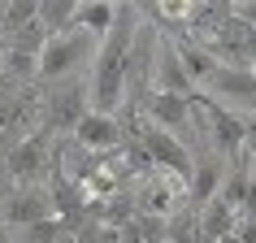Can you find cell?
I'll return each mask as SVG.
<instances>
[{"label":"cell","instance_id":"9c48e42d","mask_svg":"<svg viewBox=\"0 0 256 243\" xmlns=\"http://www.w3.org/2000/svg\"><path fill=\"white\" fill-rule=\"evenodd\" d=\"M196 108L208 118V144H213L226 161L234 156V152L248 148V144H243V118H239V113H230V108L213 104V100H208V96H200V92H196Z\"/></svg>","mask_w":256,"mask_h":243},{"label":"cell","instance_id":"8992f818","mask_svg":"<svg viewBox=\"0 0 256 243\" xmlns=\"http://www.w3.org/2000/svg\"><path fill=\"white\" fill-rule=\"evenodd\" d=\"M204 48L217 56V66H226V70H252V61H256V26H248V22H239V18H230Z\"/></svg>","mask_w":256,"mask_h":243},{"label":"cell","instance_id":"d4e9b609","mask_svg":"<svg viewBox=\"0 0 256 243\" xmlns=\"http://www.w3.org/2000/svg\"><path fill=\"white\" fill-rule=\"evenodd\" d=\"M0 44H4V0H0Z\"/></svg>","mask_w":256,"mask_h":243},{"label":"cell","instance_id":"e0dca14e","mask_svg":"<svg viewBox=\"0 0 256 243\" xmlns=\"http://www.w3.org/2000/svg\"><path fill=\"white\" fill-rule=\"evenodd\" d=\"M217 187H222V165L196 156V170H191V182H187V200L200 208V204H208L217 196Z\"/></svg>","mask_w":256,"mask_h":243},{"label":"cell","instance_id":"9a60e30c","mask_svg":"<svg viewBox=\"0 0 256 243\" xmlns=\"http://www.w3.org/2000/svg\"><path fill=\"white\" fill-rule=\"evenodd\" d=\"M174 48H178V61H182V70H187V78L196 82V87H204V82L222 70V66H217V56L208 52L204 44L187 40V35H182V40H174Z\"/></svg>","mask_w":256,"mask_h":243},{"label":"cell","instance_id":"2e32d148","mask_svg":"<svg viewBox=\"0 0 256 243\" xmlns=\"http://www.w3.org/2000/svg\"><path fill=\"white\" fill-rule=\"evenodd\" d=\"M113 22H118V4H113V0H78V18H74V26L87 30L96 44L113 30Z\"/></svg>","mask_w":256,"mask_h":243},{"label":"cell","instance_id":"ffe728a7","mask_svg":"<svg viewBox=\"0 0 256 243\" xmlns=\"http://www.w3.org/2000/svg\"><path fill=\"white\" fill-rule=\"evenodd\" d=\"M44 44H48V30H44V22L35 18L30 26H22L18 35H9V40L0 44L4 52H26V56H40L44 52Z\"/></svg>","mask_w":256,"mask_h":243},{"label":"cell","instance_id":"d6986e66","mask_svg":"<svg viewBox=\"0 0 256 243\" xmlns=\"http://www.w3.org/2000/svg\"><path fill=\"white\" fill-rule=\"evenodd\" d=\"M74 18H78V0H40V22L48 35L74 30Z\"/></svg>","mask_w":256,"mask_h":243},{"label":"cell","instance_id":"3957f363","mask_svg":"<svg viewBox=\"0 0 256 243\" xmlns=\"http://www.w3.org/2000/svg\"><path fill=\"white\" fill-rule=\"evenodd\" d=\"M92 113V96L82 82H56L52 92H44V118H40V130L48 139H61L78 130V122Z\"/></svg>","mask_w":256,"mask_h":243},{"label":"cell","instance_id":"ba28073f","mask_svg":"<svg viewBox=\"0 0 256 243\" xmlns=\"http://www.w3.org/2000/svg\"><path fill=\"white\" fill-rule=\"evenodd\" d=\"M204 87H213V96H208L213 104L234 108L239 118L256 108V74H252V70H226V66H222Z\"/></svg>","mask_w":256,"mask_h":243},{"label":"cell","instance_id":"603a6c76","mask_svg":"<svg viewBox=\"0 0 256 243\" xmlns=\"http://www.w3.org/2000/svg\"><path fill=\"white\" fill-rule=\"evenodd\" d=\"M243 144H248V152L256 156V108H252V113H243Z\"/></svg>","mask_w":256,"mask_h":243},{"label":"cell","instance_id":"8fae6325","mask_svg":"<svg viewBox=\"0 0 256 243\" xmlns=\"http://www.w3.org/2000/svg\"><path fill=\"white\" fill-rule=\"evenodd\" d=\"M74 144L96 152V156H108V152H118L126 144V122L108 118V113H87L78 122V130H74Z\"/></svg>","mask_w":256,"mask_h":243},{"label":"cell","instance_id":"5bb4252c","mask_svg":"<svg viewBox=\"0 0 256 243\" xmlns=\"http://www.w3.org/2000/svg\"><path fill=\"white\" fill-rule=\"evenodd\" d=\"M196 222H200V239L217 243V239H226V234H234V226H239V213L230 208L222 196H213L208 204H200L196 208Z\"/></svg>","mask_w":256,"mask_h":243},{"label":"cell","instance_id":"6da1fadb","mask_svg":"<svg viewBox=\"0 0 256 243\" xmlns=\"http://www.w3.org/2000/svg\"><path fill=\"white\" fill-rule=\"evenodd\" d=\"M139 22H144L139 18V4H118L113 30L96 44V70H92V82H87L92 113L118 118L122 104H126V56H130V40H135Z\"/></svg>","mask_w":256,"mask_h":243},{"label":"cell","instance_id":"f546056e","mask_svg":"<svg viewBox=\"0 0 256 243\" xmlns=\"http://www.w3.org/2000/svg\"><path fill=\"white\" fill-rule=\"evenodd\" d=\"M66 243H70V239H66Z\"/></svg>","mask_w":256,"mask_h":243},{"label":"cell","instance_id":"7a4b0ae2","mask_svg":"<svg viewBox=\"0 0 256 243\" xmlns=\"http://www.w3.org/2000/svg\"><path fill=\"white\" fill-rule=\"evenodd\" d=\"M130 139L144 144V152H148V161H152L156 174H170L174 182H182V187L191 182L196 156H191V148H187L178 135H170V130H161V126L144 122V113H139V126H135V135H130Z\"/></svg>","mask_w":256,"mask_h":243},{"label":"cell","instance_id":"cb8c5ba5","mask_svg":"<svg viewBox=\"0 0 256 243\" xmlns=\"http://www.w3.org/2000/svg\"><path fill=\"white\" fill-rule=\"evenodd\" d=\"M234 18L248 22V26H256V0H234Z\"/></svg>","mask_w":256,"mask_h":243},{"label":"cell","instance_id":"7402d4cb","mask_svg":"<svg viewBox=\"0 0 256 243\" xmlns=\"http://www.w3.org/2000/svg\"><path fill=\"white\" fill-rule=\"evenodd\" d=\"M22 92H26V82H18V78H9V74H0V122L14 113V104L22 100Z\"/></svg>","mask_w":256,"mask_h":243},{"label":"cell","instance_id":"52a82bcc","mask_svg":"<svg viewBox=\"0 0 256 243\" xmlns=\"http://www.w3.org/2000/svg\"><path fill=\"white\" fill-rule=\"evenodd\" d=\"M48 217H56V204H52L48 187H18L9 200H0V222L9 230L35 226V222H48Z\"/></svg>","mask_w":256,"mask_h":243},{"label":"cell","instance_id":"44dd1931","mask_svg":"<svg viewBox=\"0 0 256 243\" xmlns=\"http://www.w3.org/2000/svg\"><path fill=\"white\" fill-rule=\"evenodd\" d=\"M40 18V0H4V40Z\"/></svg>","mask_w":256,"mask_h":243},{"label":"cell","instance_id":"f1b7e54d","mask_svg":"<svg viewBox=\"0 0 256 243\" xmlns=\"http://www.w3.org/2000/svg\"><path fill=\"white\" fill-rule=\"evenodd\" d=\"M252 74H256V61H252Z\"/></svg>","mask_w":256,"mask_h":243},{"label":"cell","instance_id":"5b68a950","mask_svg":"<svg viewBox=\"0 0 256 243\" xmlns=\"http://www.w3.org/2000/svg\"><path fill=\"white\" fill-rule=\"evenodd\" d=\"M4 170H9V178H14L18 187H44V174L52 170V139L44 135H30L22 139L9 156H4Z\"/></svg>","mask_w":256,"mask_h":243},{"label":"cell","instance_id":"7c38bea8","mask_svg":"<svg viewBox=\"0 0 256 243\" xmlns=\"http://www.w3.org/2000/svg\"><path fill=\"white\" fill-rule=\"evenodd\" d=\"M234 18V0H187V18H182V35L196 44H208L217 30Z\"/></svg>","mask_w":256,"mask_h":243},{"label":"cell","instance_id":"4fadbf2b","mask_svg":"<svg viewBox=\"0 0 256 243\" xmlns=\"http://www.w3.org/2000/svg\"><path fill=\"white\" fill-rule=\"evenodd\" d=\"M152 92L182 96V100L196 96V82L187 78V70H182V61H178L174 40H161V48H156V61H152Z\"/></svg>","mask_w":256,"mask_h":243},{"label":"cell","instance_id":"30bf717a","mask_svg":"<svg viewBox=\"0 0 256 243\" xmlns=\"http://www.w3.org/2000/svg\"><path fill=\"white\" fill-rule=\"evenodd\" d=\"M139 113H148L152 126H161V130H170V135H187L191 126H196V96H191V100H182V96L152 92L148 100H144V108H139Z\"/></svg>","mask_w":256,"mask_h":243},{"label":"cell","instance_id":"484cf974","mask_svg":"<svg viewBox=\"0 0 256 243\" xmlns=\"http://www.w3.org/2000/svg\"><path fill=\"white\" fill-rule=\"evenodd\" d=\"M0 243H14V234H9V230H4V222H0Z\"/></svg>","mask_w":256,"mask_h":243},{"label":"cell","instance_id":"4316f807","mask_svg":"<svg viewBox=\"0 0 256 243\" xmlns=\"http://www.w3.org/2000/svg\"><path fill=\"white\" fill-rule=\"evenodd\" d=\"M217 243H239V234H226V239H217Z\"/></svg>","mask_w":256,"mask_h":243},{"label":"cell","instance_id":"83f0119b","mask_svg":"<svg viewBox=\"0 0 256 243\" xmlns=\"http://www.w3.org/2000/svg\"><path fill=\"white\" fill-rule=\"evenodd\" d=\"M0 74H4V48H0Z\"/></svg>","mask_w":256,"mask_h":243},{"label":"cell","instance_id":"ac0fdd59","mask_svg":"<svg viewBox=\"0 0 256 243\" xmlns=\"http://www.w3.org/2000/svg\"><path fill=\"white\" fill-rule=\"evenodd\" d=\"M14 243H66L74 239V226L61 222V217H48V222H35V226H22V230H9Z\"/></svg>","mask_w":256,"mask_h":243},{"label":"cell","instance_id":"277c9868","mask_svg":"<svg viewBox=\"0 0 256 243\" xmlns=\"http://www.w3.org/2000/svg\"><path fill=\"white\" fill-rule=\"evenodd\" d=\"M92 52H96V40L78 26L66 30V35H48V44H44V52H40V82H61Z\"/></svg>","mask_w":256,"mask_h":243}]
</instances>
